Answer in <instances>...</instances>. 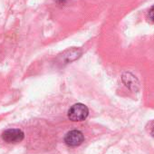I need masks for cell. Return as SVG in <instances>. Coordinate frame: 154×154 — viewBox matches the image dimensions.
I'll list each match as a JSON object with an SVG mask.
<instances>
[{
  "instance_id": "5b68a950",
  "label": "cell",
  "mask_w": 154,
  "mask_h": 154,
  "mask_svg": "<svg viewBox=\"0 0 154 154\" xmlns=\"http://www.w3.org/2000/svg\"><path fill=\"white\" fill-rule=\"evenodd\" d=\"M81 51L79 49H70V50H67L65 51L61 58V63H71L74 60H76L78 57H80L81 55Z\"/></svg>"
},
{
  "instance_id": "52a82bcc",
  "label": "cell",
  "mask_w": 154,
  "mask_h": 154,
  "mask_svg": "<svg viewBox=\"0 0 154 154\" xmlns=\"http://www.w3.org/2000/svg\"><path fill=\"white\" fill-rule=\"evenodd\" d=\"M152 135L154 136V127H153V129H152Z\"/></svg>"
},
{
  "instance_id": "7a4b0ae2",
  "label": "cell",
  "mask_w": 154,
  "mask_h": 154,
  "mask_svg": "<svg viewBox=\"0 0 154 154\" xmlns=\"http://www.w3.org/2000/svg\"><path fill=\"white\" fill-rule=\"evenodd\" d=\"M25 134L19 129H8L2 133V139L7 143H17L24 140Z\"/></svg>"
},
{
  "instance_id": "6da1fadb",
  "label": "cell",
  "mask_w": 154,
  "mask_h": 154,
  "mask_svg": "<svg viewBox=\"0 0 154 154\" xmlns=\"http://www.w3.org/2000/svg\"><path fill=\"white\" fill-rule=\"evenodd\" d=\"M89 110L86 105L83 103L73 104L68 111V118L72 122H81L87 118Z\"/></svg>"
},
{
  "instance_id": "3957f363",
  "label": "cell",
  "mask_w": 154,
  "mask_h": 154,
  "mask_svg": "<svg viewBox=\"0 0 154 154\" xmlns=\"http://www.w3.org/2000/svg\"><path fill=\"white\" fill-rule=\"evenodd\" d=\"M84 140H85V136L83 132L78 130H73L67 132L64 137V142L68 146H72V147H75L82 144Z\"/></svg>"
},
{
  "instance_id": "8992f818",
  "label": "cell",
  "mask_w": 154,
  "mask_h": 154,
  "mask_svg": "<svg viewBox=\"0 0 154 154\" xmlns=\"http://www.w3.org/2000/svg\"><path fill=\"white\" fill-rule=\"evenodd\" d=\"M149 18L152 22H154V6L151 7V8H150L149 11Z\"/></svg>"
},
{
  "instance_id": "277c9868",
  "label": "cell",
  "mask_w": 154,
  "mask_h": 154,
  "mask_svg": "<svg viewBox=\"0 0 154 154\" xmlns=\"http://www.w3.org/2000/svg\"><path fill=\"white\" fill-rule=\"evenodd\" d=\"M122 83L125 85L126 87H128L131 91L136 92L139 89V81L136 78V76H134L131 72H124L122 76Z\"/></svg>"
}]
</instances>
